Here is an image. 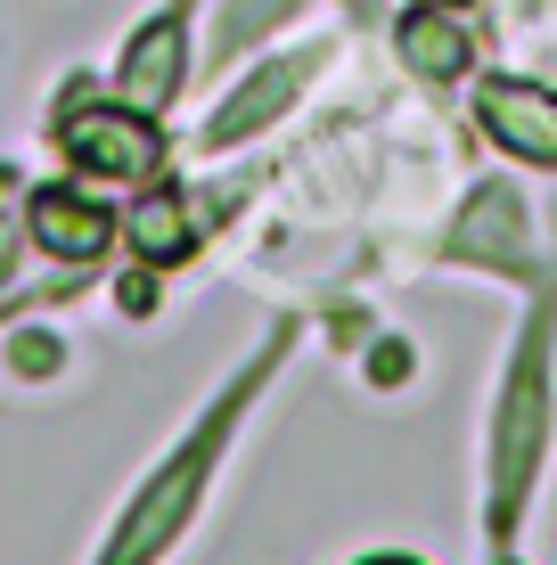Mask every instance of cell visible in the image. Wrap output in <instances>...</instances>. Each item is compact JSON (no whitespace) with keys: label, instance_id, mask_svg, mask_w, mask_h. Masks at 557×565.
I'll list each match as a JSON object with an SVG mask.
<instances>
[{"label":"cell","instance_id":"obj_1","mask_svg":"<svg viewBox=\"0 0 557 565\" xmlns=\"http://www.w3.org/2000/svg\"><path fill=\"white\" fill-rule=\"evenodd\" d=\"M33 213H42V238L57 246V255H90V246H99V238H107V222H99V205H90V198H83V205H74V198H66V189H50V198H42V205H33Z\"/></svg>","mask_w":557,"mask_h":565}]
</instances>
